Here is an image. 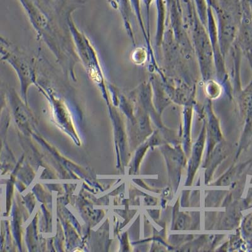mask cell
Listing matches in <instances>:
<instances>
[{"label":"cell","instance_id":"obj_2","mask_svg":"<svg viewBox=\"0 0 252 252\" xmlns=\"http://www.w3.org/2000/svg\"><path fill=\"white\" fill-rule=\"evenodd\" d=\"M0 40H2V39H0Z\"/></svg>","mask_w":252,"mask_h":252},{"label":"cell","instance_id":"obj_1","mask_svg":"<svg viewBox=\"0 0 252 252\" xmlns=\"http://www.w3.org/2000/svg\"><path fill=\"white\" fill-rule=\"evenodd\" d=\"M0 53H1V54H4L5 53V51H4L3 50V49L1 48V47H0Z\"/></svg>","mask_w":252,"mask_h":252}]
</instances>
